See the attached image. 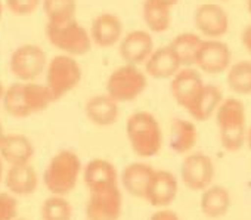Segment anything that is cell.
<instances>
[{
    "instance_id": "4316f807",
    "label": "cell",
    "mask_w": 251,
    "mask_h": 220,
    "mask_svg": "<svg viewBox=\"0 0 251 220\" xmlns=\"http://www.w3.org/2000/svg\"><path fill=\"white\" fill-rule=\"evenodd\" d=\"M226 81L236 95L251 93V59H241L232 62L226 71Z\"/></svg>"
},
{
    "instance_id": "f1b7e54d",
    "label": "cell",
    "mask_w": 251,
    "mask_h": 220,
    "mask_svg": "<svg viewBox=\"0 0 251 220\" xmlns=\"http://www.w3.org/2000/svg\"><path fill=\"white\" fill-rule=\"evenodd\" d=\"M48 23H64L75 18L77 0H43Z\"/></svg>"
},
{
    "instance_id": "7402d4cb",
    "label": "cell",
    "mask_w": 251,
    "mask_h": 220,
    "mask_svg": "<svg viewBox=\"0 0 251 220\" xmlns=\"http://www.w3.org/2000/svg\"><path fill=\"white\" fill-rule=\"evenodd\" d=\"M223 99H225L223 92L219 86H216L213 83H205V86L202 87L198 98L194 100V103L186 109V111L189 113V116L194 120L207 122L216 114L217 108L220 106Z\"/></svg>"
},
{
    "instance_id": "7c38bea8",
    "label": "cell",
    "mask_w": 251,
    "mask_h": 220,
    "mask_svg": "<svg viewBox=\"0 0 251 220\" xmlns=\"http://www.w3.org/2000/svg\"><path fill=\"white\" fill-rule=\"evenodd\" d=\"M194 23L201 36L205 39H222L229 31V14L214 2L200 5L194 14Z\"/></svg>"
},
{
    "instance_id": "277c9868",
    "label": "cell",
    "mask_w": 251,
    "mask_h": 220,
    "mask_svg": "<svg viewBox=\"0 0 251 220\" xmlns=\"http://www.w3.org/2000/svg\"><path fill=\"white\" fill-rule=\"evenodd\" d=\"M80 173V157L70 149H64L52 157L45 170L43 180L50 194L64 196L75 188Z\"/></svg>"
},
{
    "instance_id": "4fadbf2b",
    "label": "cell",
    "mask_w": 251,
    "mask_h": 220,
    "mask_svg": "<svg viewBox=\"0 0 251 220\" xmlns=\"http://www.w3.org/2000/svg\"><path fill=\"white\" fill-rule=\"evenodd\" d=\"M154 50V39L148 30H132L124 34L118 43V52L124 64L145 65Z\"/></svg>"
},
{
    "instance_id": "52a82bcc",
    "label": "cell",
    "mask_w": 251,
    "mask_h": 220,
    "mask_svg": "<svg viewBox=\"0 0 251 220\" xmlns=\"http://www.w3.org/2000/svg\"><path fill=\"white\" fill-rule=\"evenodd\" d=\"M148 86V74L139 65L123 64L106 78V93L118 103L139 98Z\"/></svg>"
},
{
    "instance_id": "9c48e42d",
    "label": "cell",
    "mask_w": 251,
    "mask_h": 220,
    "mask_svg": "<svg viewBox=\"0 0 251 220\" xmlns=\"http://www.w3.org/2000/svg\"><path fill=\"white\" fill-rule=\"evenodd\" d=\"M216 174L213 160L202 152H194L185 157L180 166V177L191 191H204L211 186Z\"/></svg>"
},
{
    "instance_id": "cb8c5ba5",
    "label": "cell",
    "mask_w": 251,
    "mask_h": 220,
    "mask_svg": "<svg viewBox=\"0 0 251 220\" xmlns=\"http://www.w3.org/2000/svg\"><path fill=\"white\" fill-rule=\"evenodd\" d=\"M232 205L230 192L220 185H211L202 191L200 199V208L202 214L210 219L223 217Z\"/></svg>"
},
{
    "instance_id": "e575fe53",
    "label": "cell",
    "mask_w": 251,
    "mask_h": 220,
    "mask_svg": "<svg viewBox=\"0 0 251 220\" xmlns=\"http://www.w3.org/2000/svg\"><path fill=\"white\" fill-rule=\"evenodd\" d=\"M151 2L157 3V5H161L164 8H169V9H173L175 5L179 2V0H151Z\"/></svg>"
},
{
    "instance_id": "6da1fadb",
    "label": "cell",
    "mask_w": 251,
    "mask_h": 220,
    "mask_svg": "<svg viewBox=\"0 0 251 220\" xmlns=\"http://www.w3.org/2000/svg\"><path fill=\"white\" fill-rule=\"evenodd\" d=\"M2 102L9 116L24 119L45 111L53 99L46 84L36 81H17L5 90Z\"/></svg>"
},
{
    "instance_id": "ffe728a7",
    "label": "cell",
    "mask_w": 251,
    "mask_h": 220,
    "mask_svg": "<svg viewBox=\"0 0 251 220\" xmlns=\"http://www.w3.org/2000/svg\"><path fill=\"white\" fill-rule=\"evenodd\" d=\"M83 179L90 192L118 185V173L115 166L103 158L89 161L83 170Z\"/></svg>"
},
{
    "instance_id": "5b68a950",
    "label": "cell",
    "mask_w": 251,
    "mask_h": 220,
    "mask_svg": "<svg viewBox=\"0 0 251 220\" xmlns=\"http://www.w3.org/2000/svg\"><path fill=\"white\" fill-rule=\"evenodd\" d=\"M45 75V84L49 89L53 102H56L80 84L83 70L75 56L59 53L49 59Z\"/></svg>"
},
{
    "instance_id": "8992f818",
    "label": "cell",
    "mask_w": 251,
    "mask_h": 220,
    "mask_svg": "<svg viewBox=\"0 0 251 220\" xmlns=\"http://www.w3.org/2000/svg\"><path fill=\"white\" fill-rule=\"evenodd\" d=\"M46 37L52 46L71 56L86 55L93 45L90 31L86 30L75 18L64 23H48Z\"/></svg>"
},
{
    "instance_id": "7bdbcfd3",
    "label": "cell",
    "mask_w": 251,
    "mask_h": 220,
    "mask_svg": "<svg viewBox=\"0 0 251 220\" xmlns=\"http://www.w3.org/2000/svg\"><path fill=\"white\" fill-rule=\"evenodd\" d=\"M15 220H25V219H15Z\"/></svg>"
},
{
    "instance_id": "1f68e13d",
    "label": "cell",
    "mask_w": 251,
    "mask_h": 220,
    "mask_svg": "<svg viewBox=\"0 0 251 220\" xmlns=\"http://www.w3.org/2000/svg\"><path fill=\"white\" fill-rule=\"evenodd\" d=\"M5 2L8 8L17 15L33 14L40 5V0H5Z\"/></svg>"
},
{
    "instance_id": "2e32d148",
    "label": "cell",
    "mask_w": 251,
    "mask_h": 220,
    "mask_svg": "<svg viewBox=\"0 0 251 220\" xmlns=\"http://www.w3.org/2000/svg\"><path fill=\"white\" fill-rule=\"evenodd\" d=\"M177 177L167 170H155L150 183L147 201L155 208H167L177 196Z\"/></svg>"
},
{
    "instance_id": "9a60e30c",
    "label": "cell",
    "mask_w": 251,
    "mask_h": 220,
    "mask_svg": "<svg viewBox=\"0 0 251 220\" xmlns=\"http://www.w3.org/2000/svg\"><path fill=\"white\" fill-rule=\"evenodd\" d=\"M89 31L93 45L99 48H111L118 45L123 39L124 25L117 14L102 12L93 18Z\"/></svg>"
},
{
    "instance_id": "74e56055",
    "label": "cell",
    "mask_w": 251,
    "mask_h": 220,
    "mask_svg": "<svg viewBox=\"0 0 251 220\" xmlns=\"http://www.w3.org/2000/svg\"><path fill=\"white\" fill-rule=\"evenodd\" d=\"M247 144H248V148H250V151H251V126H250V129H248V132H247Z\"/></svg>"
},
{
    "instance_id": "d6a6232c",
    "label": "cell",
    "mask_w": 251,
    "mask_h": 220,
    "mask_svg": "<svg viewBox=\"0 0 251 220\" xmlns=\"http://www.w3.org/2000/svg\"><path fill=\"white\" fill-rule=\"evenodd\" d=\"M150 220H180L179 214L170 208H158Z\"/></svg>"
},
{
    "instance_id": "7a4b0ae2",
    "label": "cell",
    "mask_w": 251,
    "mask_h": 220,
    "mask_svg": "<svg viewBox=\"0 0 251 220\" xmlns=\"http://www.w3.org/2000/svg\"><path fill=\"white\" fill-rule=\"evenodd\" d=\"M220 144L225 151L236 152L247 142V114L244 103L236 98H225L216 111Z\"/></svg>"
},
{
    "instance_id": "ba28073f",
    "label": "cell",
    "mask_w": 251,
    "mask_h": 220,
    "mask_svg": "<svg viewBox=\"0 0 251 220\" xmlns=\"http://www.w3.org/2000/svg\"><path fill=\"white\" fill-rule=\"evenodd\" d=\"M48 62L46 52L40 46L27 43L12 52L9 67L20 81H34L46 71Z\"/></svg>"
},
{
    "instance_id": "484cf974",
    "label": "cell",
    "mask_w": 251,
    "mask_h": 220,
    "mask_svg": "<svg viewBox=\"0 0 251 220\" xmlns=\"http://www.w3.org/2000/svg\"><path fill=\"white\" fill-rule=\"evenodd\" d=\"M202 42L204 39L200 33L185 31L173 37V40L169 45L177 55L182 67H195L197 55L200 52Z\"/></svg>"
},
{
    "instance_id": "30bf717a",
    "label": "cell",
    "mask_w": 251,
    "mask_h": 220,
    "mask_svg": "<svg viewBox=\"0 0 251 220\" xmlns=\"http://www.w3.org/2000/svg\"><path fill=\"white\" fill-rule=\"evenodd\" d=\"M123 213V194L117 186L90 192L86 204L89 220H118Z\"/></svg>"
},
{
    "instance_id": "8d00e7d4",
    "label": "cell",
    "mask_w": 251,
    "mask_h": 220,
    "mask_svg": "<svg viewBox=\"0 0 251 220\" xmlns=\"http://www.w3.org/2000/svg\"><path fill=\"white\" fill-rule=\"evenodd\" d=\"M3 180V158L0 157V183Z\"/></svg>"
},
{
    "instance_id": "b9f144b4",
    "label": "cell",
    "mask_w": 251,
    "mask_h": 220,
    "mask_svg": "<svg viewBox=\"0 0 251 220\" xmlns=\"http://www.w3.org/2000/svg\"><path fill=\"white\" fill-rule=\"evenodd\" d=\"M208 2H214V3H217V2H226V0H208Z\"/></svg>"
},
{
    "instance_id": "44dd1931",
    "label": "cell",
    "mask_w": 251,
    "mask_h": 220,
    "mask_svg": "<svg viewBox=\"0 0 251 220\" xmlns=\"http://www.w3.org/2000/svg\"><path fill=\"white\" fill-rule=\"evenodd\" d=\"M5 185L11 194L15 196H28L33 195L39 185V177L34 167L28 164H17L11 166L6 176Z\"/></svg>"
},
{
    "instance_id": "836d02e7",
    "label": "cell",
    "mask_w": 251,
    "mask_h": 220,
    "mask_svg": "<svg viewBox=\"0 0 251 220\" xmlns=\"http://www.w3.org/2000/svg\"><path fill=\"white\" fill-rule=\"evenodd\" d=\"M241 40H242V45L244 48L247 49V52L250 53V59H251V24L247 25L242 31V36H241Z\"/></svg>"
},
{
    "instance_id": "83f0119b",
    "label": "cell",
    "mask_w": 251,
    "mask_h": 220,
    "mask_svg": "<svg viewBox=\"0 0 251 220\" xmlns=\"http://www.w3.org/2000/svg\"><path fill=\"white\" fill-rule=\"evenodd\" d=\"M142 18L151 33H164L172 24V9L145 0L142 5Z\"/></svg>"
},
{
    "instance_id": "f35d334b",
    "label": "cell",
    "mask_w": 251,
    "mask_h": 220,
    "mask_svg": "<svg viewBox=\"0 0 251 220\" xmlns=\"http://www.w3.org/2000/svg\"><path fill=\"white\" fill-rule=\"evenodd\" d=\"M5 86H3V83L2 81H0V100H2L3 99V95H5Z\"/></svg>"
},
{
    "instance_id": "d4e9b609",
    "label": "cell",
    "mask_w": 251,
    "mask_h": 220,
    "mask_svg": "<svg viewBox=\"0 0 251 220\" xmlns=\"http://www.w3.org/2000/svg\"><path fill=\"white\" fill-rule=\"evenodd\" d=\"M198 141L195 124L186 119H175L170 126V148L176 154H188Z\"/></svg>"
},
{
    "instance_id": "ac0fdd59",
    "label": "cell",
    "mask_w": 251,
    "mask_h": 220,
    "mask_svg": "<svg viewBox=\"0 0 251 220\" xmlns=\"http://www.w3.org/2000/svg\"><path fill=\"white\" fill-rule=\"evenodd\" d=\"M120 103L108 93L95 95L87 99L84 113L90 123L99 127L112 126L120 116Z\"/></svg>"
},
{
    "instance_id": "f546056e",
    "label": "cell",
    "mask_w": 251,
    "mask_h": 220,
    "mask_svg": "<svg viewBox=\"0 0 251 220\" xmlns=\"http://www.w3.org/2000/svg\"><path fill=\"white\" fill-rule=\"evenodd\" d=\"M42 220H71L73 207L62 195H52L42 204Z\"/></svg>"
},
{
    "instance_id": "8fae6325",
    "label": "cell",
    "mask_w": 251,
    "mask_h": 220,
    "mask_svg": "<svg viewBox=\"0 0 251 220\" xmlns=\"http://www.w3.org/2000/svg\"><path fill=\"white\" fill-rule=\"evenodd\" d=\"M232 65V52L227 43L220 39H204L197 55L195 68L205 74H222Z\"/></svg>"
},
{
    "instance_id": "603a6c76",
    "label": "cell",
    "mask_w": 251,
    "mask_h": 220,
    "mask_svg": "<svg viewBox=\"0 0 251 220\" xmlns=\"http://www.w3.org/2000/svg\"><path fill=\"white\" fill-rule=\"evenodd\" d=\"M33 155H34V145L24 135H18V133L6 135L2 147H0V157L11 166L28 164Z\"/></svg>"
},
{
    "instance_id": "d590c367",
    "label": "cell",
    "mask_w": 251,
    "mask_h": 220,
    "mask_svg": "<svg viewBox=\"0 0 251 220\" xmlns=\"http://www.w3.org/2000/svg\"><path fill=\"white\" fill-rule=\"evenodd\" d=\"M5 138H6V133H5V130H3L2 123H0V147H2V144H3V141H5Z\"/></svg>"
},
{
    "instance_id": "4dcf8cb0",
    "label": "cell",
    "mask_w": 251,
    "mask_h": 220,
    "mask_svg": "<svg viewBox=\"0 0 251 220\" xmlns=\"http://www.w3.org/2000/svg\"><path fill=\"white\" fill-rule=\"evenodd\" d=\"M18 216V199L11 192H0V220H15Z\"/></svg>"
},
{
    "instance_id": "5bb4252c",
    "label": "cell",
    "mask_w": 251,
    "mask_h": 220,
    "mask_svg": "<svg viewBox=\"0 0 251 220\" xmlns=\"http://www.w3.org/2000/svg\"><path fill=\"white\" fill-rule=\"evenodd\" d=\"M205 81L195 67H183L170 81V92L177 105L188 109L201 93Z\"/></svg>"
},
{
    "instance_id": "d6986e66",
    "label": "cell",
    "mask_w": 251,
    "mask_h": 220,
    "mask_svg": "<svg viewBox=\"0 0 251 220\" xmlns=\"http://www.w3.org/2000/svg\"><path fill=\"white\" fill-rule=\"evenodd\" d=\"M155 170L145 163H132L121 171V185L132 196L147 199L150 183Z\"/></svg>"
},
{
    "instance_id": "60d3db41",
    "label": "cell",
    "mask_w": 251,
    "mask_h": 220,
    "mask_svg": "<svg viewBox=\"0 0 251 220\" xmlns=\"http://www.w3.org/2000/svg\"><path fill=\"white\" fill-rule=\"evenodd\" d=\"M2 14H3V5L0 2V18H2Z\"/></svg>"
},
{
    "instance_id": "e0dca14e",
    "label": "cell",
    "mask_w": 251,
    "mask_h": 220,
    "mask_svg": "<svg viewBox=\"0 0 251 220\" xmlns=\"http://www.w3.org/2000/svg\"><path fill=\"white\" fill-rule=\"evenodd\" d=\"M144 67L148 77L157 80H167V78L172 80L183 68L170 45L155 48V50L151 53V56L148 58Z\"/></svg>"
},
{
    "instance_id": "ab89813d",
    "label": "cell",
    "mask_w": 251,
    "mask_h": 220,
    "mask_svg": "<svg viewBox=\"0 0 251 220\" xmlns=\"http://www.w3.org/2000/svg\"><path fill=\"white\" fill-rule=\"evenodd\" d=\"M247 11L251 15V0H247Z\"/></svg>"
},
{
    "instance_id": "3957f363",
    "label": "cell",
    "mask_w": 251,
    "mask_h": 220,
    "mask_svg": "<svg viewBox=\"0 0 251 220\" xmlns=\"http://www.w3.org/2000/svg\"><path fill=\"white\" fill-rule=\"evenodd\" d=\"M126 135L132 151L141 158L157 155L163 147L161 126L148 111H136L127 119Z\"/></svg>"
}]
</instances>
